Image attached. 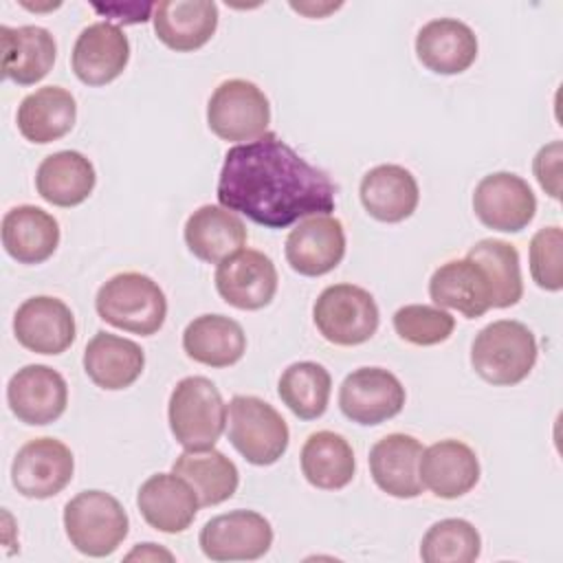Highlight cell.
<instances>
[{
    "mask_svg": "<svg viewBox=\"0 0 563 563\" xmlns=\"http://www.w3.org/2000/svg\"><path fill=\"white\" fill-rule=\"evenodd\" d=\"M216 194L224 209L266 229H286L301 218L330 216L336 187L323 169L266 132L224 154Z\"/></svg>",
    "mask_w": 563,
    "mask_h": 563,
    "instance_id": "1",
    "label": "cell"
},
{
    "mask_svg": "<svg viewBox=\"0 0 563 563\" xmlns=\"http://www.w3.org/2000/svg\"><path fill=\"white\" fill-rule=\"evenodd\" d=\"M537 352V339L526 323L499 319L475 334L471 365L486 383L508 387L521 383L532 372Z\"/></svg>",
    "mask_w": 563,
    "mask_h": 563,
    "instance_id": "2",
    "label": "cell"
},
{
    "mask_svg": "<svg viewBox=\"0 0 563 563\" xmlns=\"http://www.w3.org/2000/svg\"><path fill=\"white\" fill-rule=\"evenodd\" d=\"M95 308L106 323L141 336L156 334L167 317L163 288L136 271L119 273L101 284Z\"/></svg>",
    "mask_w": 563,
    "mask_h": 563,
    "instance_id": "3",
    "label": "cell"
},
{
    "mask_svg": "<svg viewBox=\"0 0 563 563\" xmlns=\"http://www.w3.org/2000/svg\"><path fill=\"white\" fill-rule=\"evenodd\" d=\"M167 418L178 444L185 449H209L227 427V405L209 378L185 376L169 394Z\"/></svg>",
    "mask_w": 563,
    "mask_h": 563,
    "instance_id": "4",
    "label": "cell"
},
{
    "mask_svg": "<svg viewBox=\"0 0 563 563\" xmlns=\"http://www.w3.org/2000/svg\"><path fill=\"white\" fill-rule=\"evenodd\" d=\"M227 435L233 449L255 466L275 464L290 442V431L282 413L266 400L244 394L229 400Z\"/></svg>",
    "mask_w": 563,
    "mask_h": 563,
    "instance_id": "5",
    "label": "cell"
},
{
    "mask_svg": "<svg viewBox=\"0 0 563 563\" xmlns=\"http://www.w3.org/2000/svg\"><path fill=\"white\" fill-rule=\"evenodd\" d=\"M64 528L70 545L86 556H108L128 537V512L106 490H81L64 506Z\"/></svg>",
    "mask_w": 563,
    "mask_h": 563,
    "instance_id": "6",
    "label": "cell"
},
{
    "mask_svg": "<svg viewBox=\"0 0 563 563\" xmlns=\"http://www.w3.org/2000/svg\"><path fill=\"white\" fill-rule=\"evenodd\" d=\"M378 306L369 290L354 284H332L312 306L319 334L334 345H361L378 330Z\"/></svg>",
    "mask_w": 563,
    "mask_h": 563,
    "instance_id": "7",
    "label": "cell"
},
{
    "mask_svg": "<svg viewBox=\"0 0 563 563\" xmlns=\"http://www.w3.org/2000/svg\"><path fill=\"white\" fill-rule=\"evenodd\" d=\"M271 103L249 79H227L209 97L207 125L222 141H255L266 134Z\"/></svg>",
    "mask_w": 563,
    "mask_h": 563,
    "instance_id": "8",
    "label": "cell"
},
{
    "mask_svg": "<svg viewBox=\"0 0 563 563\" xmlns=\"http://www.w3.org/2000/svg\"><path fill=\"white\" fill-rule=\"evenodd\" d=\"M75 473L73 451L57 438H33L22 444L11 464L13 488L29 499L62 493Z\"/></svg>",
    "mask_w": 563,
    "mask_h": 563,
    "instance_id": "9",
    "label": "cell"
},
{
    "mask_svg": "<svg viewBox=\"0 0 563 563\" xmlns=\"http://www.w3.org/2000/svg\"><path fill=\"white\" fill-rule=\"evenodd\" d=\"M198 543L211 561H255L271 550L273 528L264 515L240 508L209 519Z\"/></svg>",
    "mask_w": 563,
    "mask_h": 563,
    "instance_id": "10",
    "label": "cell"
},
{
    "mask_svg": "<svg viewBox=\"0 0 563 563\" xmlns=\"http://www.w3.org/2000/svg\"><path fill=\"white\" fill-rule=\"evenodd\" d=\"M405 398L402 383L385 367H358L339 387L343 416L363 427H374L398 416Z\"/></svg>",
    "mask_w": 563,
    "mask_h": 563,
    "instance_id": "11",
    "label": "cell"
},
{
    "mask_svg": "<svg viewBox=\"0 0 563 563\" xmlns=\"http://www.w3.org/2000/svg\"><path fill=\"white\" fill-rule=\"evenodd\" d=\"M473 211L488 229L519 233L532 222L537 198L521 176L512 172H493L475 185Z\"/></svg>",
    "mask_w": 563,
    "mask_h": 563,
    "instance_id": "12",
    "label": "cell"
},
{
    "mask_svg": "<svg viewBox=\"0 0 563 563\" xmlns=\"http://www.w3.org/2000/svg\"><path fill=\"white\" fill-rule=\"evenodd\" d=\"M216 290L233 308L260 310L277 292V268L262 251L240 249L218 264Z\"/></svg>",
    "mask_w": 563,
    "mask_h": 563,
    "instance_id": "13",
    "label": "cell"
},
{
    "mask_svg": "<svg viewBox=\"0 0 563 563\" xmlns=\"http://www.w3.org/2000/svg\"><path fill=\"white\" fill-rule=\"evenodd\" d=\"M7 402L20 422L31 427L51 424L66 411L68 385L48 365H24L7 385Z\"/></svg>",
    "mask_w": 563,
    "mask_h": 563,
    "instance_id": "14",
    "label": "cell"
},
{
    "mask_svg": "<svg viewBox=\"0 0 563 563\" xmlns=\"http://www.w3.org/2000/svg\"><path fill=\"white\" fill-rule=\"evenodd\" d=\"M18 343L35 354H62L77 334L73 310L57 297L37 295L22 301L13 314Z\"/></svg>",
    "mask_w": 563,
    "mask_h": 563,
    "instance_id": "15",
    "label": "cell"
},
{
    "mask_svg": "<svg viewBox=\"0 0 563 563\" xmlns=\"http://www.w3.org/2000/svg\"><path fill=\"white\" fill-rule=\"evenodd\" d=\"M345 255V231L332 216L303 218L286 238V262L303 277L334 271Z\"/></svg>",
    "mask_w": 563,
    "mask_h": 563,
    "instance_id": "16",
    "label": "cell"
},
{
    "mask_svg": "<svg viewBox=\"0 0 563 563\" xmlns=\"http://www.w3.org/2000/svg\"><path fill=\"white\" fill-rule=\"evenodd\" d=\"M128 35L112 22L88 24L73 46V70L86 86H106L128 66Z\"/></svg>",
    "mask_w": 563,
    "mask_h": 563,
    "instance_id": "17",
    "label": "cell"
},
{
    "mask_svg": "<svg viewBox=\"0 0 563 563\" xmlns=\"http://www.w3.org/2000/svg\"><path fill=\"white\" fill-rule=\"evenodd\" d=\"M136 506L147 526L165 534H178L194 523L200 501L176 473H156L141 484Z\"/></svg>",
    "mask_w": 563,
    "mask_h": 563,
    "instance_id": "18",
    "label": "cell"
},
{
    "mask_svg": "<svg viewBox=\"0 0 563 563\" xmlns=\"http://www.w3.org/2000/svg\"><path fill=\"white\" fill-rule=\"evenodd\" d=\"M422 444L407 433H389L369 449V473L374 484L398 499H411L422 493L420 455Z\"/></svg>",
    "mask_w": 563,
    "mask_h": 563,
    "instance_id": "19",
    "label": "cell"
},
{
    "mask_svg": "<svg viewBox=\"0 0 563 563\" xmlns=\"http://www.w3.org/2000/svg\"><path fill=\"white\" fill-rule=\"evenodd\" d=\"M420 479L440 499H457L479 482V460L462 440H440L420 455Z\"/></svg>",
    "mask_w": 563,
    "mask_h": 563,
    "instance_id": "20",
    "label": "cell"
},
{
    "mask_svg": "<svg viewBox=\"0 0 563 563\" xmlns=\"http://www.w3.org/2000/svg\"><path fill=\"white\" fill-rule=\"evenodd\" d=\"M416 55L435 75H460L477 59V37L468 24L438 18L418 31Z\"/></svg>",
    "mask_w": 563,
    "mask_h": 563,
    "instance_id": "21",
    "label": "cell"
},
{
    "mask_svg": "<svg viewBox=\"0 0 563 563\" xmlns=\"http://www.w3.org/2000/svg\"><path fill=\"white\" fill-rule=\"evenodd\" d=\"M156 37L176 53L205 46L218 29V4L211 0H165L152 13Z\"/></svg>",
    "mask_w": 563,
    "mask_h": 563,
    "instance_id": "22",
    "label": "cell"
},
{
    "mask_svg": "<svg viewBox=\"0 0 563 563\" xmlns=\"http://www.w3.org/2000/svg\"><path fill=\"white\" fill-rule=\"evenodd\" d=\"M429 297L438 308H453L466 319H477L493 308L490 284L473 260H449L429 279Z\"/></svg>",
    "mask_w": 563,
    "mask_h": 563,
    "instance_id": "23",
    "label": "cell"
},
{
    "mask_svg": "<svg viewBox=\"0 0 563 563\" xmlns=\"http://www.w3.org/2000/svg\"><path fill=\"white\" fill-rule=\"evenodd\" d=\"M365 211L387 224L407 220L420 200V189L413 174L402 165H376L363 178L358 187Z\"/></svg>",
    "mask_w": 563,
    "mask_h": 563,
    "instance_id": "24",
    "label": "cell"
},
{
    "mask_svg": "<svg viewBox=\"0 0 563 563\" xmlns=\"http://www.w3.org/2000/svg\"><path fill=\"white\" fill-rule=\"evenodd\" d=\"M2 44V75L18 86H33L42 81L55 64L57 44L48 29L0 26Z\"/></svg>",
    "mask_w": 563,
    "mask_h": 563,
    "instance_id": "25",
    "label": "cell"
},
{
    "mask_svg": "<svg viewBox=\"0 0 563 563\" xmlns=\"http://www.w3.org/2000/svg\"><path fill=\"white\" fill-rule=\"evenodd\" d=\"M145 367V354L139 343L110 334L97 332L84 350V372L101 389L117 391L130 387Z\"/></svg>",
    "mask_w": 563,
    "mask_h": 563,
    "instance_id": "26",
    "label": "cell"
},
{
    "mask_svg": "<svg viewBox=\"0 0 563 563\" xmlns=\"http://www.w3.org/2000/svg\"><path fill=\"white\" fill-rule=\"evenodd\" d=\"M59 244L57 220L35 205H18L2 218V246L20 264L46 262Z\"/></svg>",
    "mask_w": 563,
    "mask_h": 563,
    "instance_id": "27",
    "label": "cell"
},
{
    "mask_svg": "<svg viewBox=\"0 0 563 563\" xmlns=\"http://www.w3.org/2000/svg\"><path fill=\"white\" fill-rule=\"evenodd\" d=\"M77 119V103L70 90L62 86H44L26 95L15 114L20 134L37 145L66 136Z\"/></svg>",
    "mask_w": 563,
    "mask_h": 563,
    "instance_id": "28",
    "label": "cell"
},
{
    "mask_svg": "<svg viewBox=\"0 0 563 563\" xmlns=\"http://www.w3.org/2000/svg\"><path fill=\"white\" fill-rule=\"evenodd\" d=\"M185 244L202 262L220 264L246 244L244 222L218 205L198 207L185 222Z\"/></svg>",
    "mask_w": 563,
    "mask_h": 563,
    "instance_id": "29",
    "label": "cell"
},
{
    "mask_svg": "<svg viewBox=\"0 0 563 563\" xmlns=\"http://www.w3.org/2000/svg\"><path fill=\"white\" fill-rule=\"evenodd\" d=\"M95 165L77 150L48 154L35 172L37 194L55 207H77L95 189Z\"/></svg>",
    "mask_w": 563,
    "mask_h": 563,
    "instance_id": "30",
    "label": "cell"
},
{
    "mask_svg": "<svg viewBox=\"0 0 563 563\" xmlns=\"http://www.w3.org/2000/svg\"><path fill=\"white\" fill-rule=\"evenodd\" d=\"M185 354L209 367H229L246 352L242 325L224 314H200L183 332Z\"/></svg>",
    "mask_w": 563,
    "mask_h": 563,
    "instance_id": "31",
    "label": "cell"
},
{
    "mask_svg": "<svg viewBox=\"0 0 563 563\" xmlns=\"http://www.w3.org/2000/svg\"><path fill=\"white\" fill-rule=\"evenodd\" d=\"M172 473L183 477L194 488L202 508L231 499L240 484L238 466L213 446L183 451L174 460Z\"/></svg>",
    "mask_w": 563,
    "mask_h": 563,
    "instance_id": "32",
    "label": "cell"
},
{
    "mask_svg": "<svg viewBox=\"0 0 563 563\" xmlns=\"http://www.w3.org/2000/svg\"><path fill=\"white\" fill-rule=\"evenodd\" d=\"M301 473L314 488H345L356 471V460L350 442L334 431H314L301 446Z\"/></svg>",
    "mask_w": 563,
    "mask_h": 563,
    "instance_id": "33",
    "label": "cell"
},
{
    "mask_svg": "<svg viewBox=\"0 0 563 563\" xmlns=\"http://www.w3.org/2000/svg\"><path fill=\"white\" fill-rule=\"evenodd\" d=\"M466 257L484 271L493 292V308H510L521 299L523 282L519 253L510 242L497 238L479 240L468 249Z\"/></svg>",
    "mask_w": 563,
    "mask_h": 563,
    "instance_id": "34",
    "label": "cell"
},
{
    "mask_svg": "<svg viewBox=\"0 0 563 563\" xmlns=\"http://www.w3.org/2000/svg\"><path fill=\"white\" fill-rule=\"evenodd\" d=\"M332 391L330 372L314 361L288 365L277 383L282 402L301 420H314L325 413Z\"/></svg>",
    "mask_w": 563,
    "mask_h": 563,
    "instance_id": "35",
    "label": "cell"
},
{
    "mask_svg": "<svg viewBox=\"0 0 563 563\" xmlns=\"http://www.w3.org/2000/svg\"><path fill=\"white\" fill-rule=\"evenodd\" d=\"M482 552V537L466 519L435 521L422 537L420 559L424 563H473Z\"/></svg>",
    "mask_w": 563,
    "mask_h": 563,
    "instance_id": "36",
    "label": "cell"
},
{
    "mask_svg": "<svg viewBox=\"0 0 563 563\" xmlns=\"http://www.w3.org/2000/svg\"><path fill=\"white\" fill-rule=\"evenodd\" d=\"M394 330L411 345H438L453 334L455 319L438 306L409 303L394 312Z\"/></svg>",
    "mask_w": 563,
    "mask_h": 563,
    "instance_id": "37",
    "label": "cell"
},
{
    "mask_svg": "<svg viewBox=\"0 0 563 563\" xmlns=\"http://www.w3.org/2000/svg\"><path fill=\"white\" fill-rule=\"evenodd\" d=\"M563 231L552 224L539 229L530 240V275L543 290L556 292L563 288Z\"/></svg>",
    "mask_w": 563,
    "mask_h": 563,
    "instance_id": "38",
    "label": "cell"
},
{
    "mask_svg": "<svg viewBox=\"0 0 563 563\" xmlns=\"http://www.w3.org/2000/svg\"><path fill=\"white\" fill-rule=\"evenodd\" d=\"M561 158H563V145L561 141H552L543 145L532 161V172L541 189L554 200L561 198Z\"/></svg>",
    "mask_w": 563,
    "mask_h": 563,
    "instance_id": "39",
    "label": "cell"
},
{
    "mask_svg": "<svg viewBox=\"0 0 563 563\" xmlns=\"http://www.w3.org/2000/svg\"><path fill=\"white\" fill-rule=\"evenodd\" d=\"M125 559H128V561H132V559H141V561H158V559H167V561H172L174 556H172V552H167V550L158 548L156 543H141V545H136V548H134Z\"/></svg>",
    "mask_w": 563,
    "mask_h": 563,
    "instance_id": "40",
    "label": "cell"
}]
</instances>
